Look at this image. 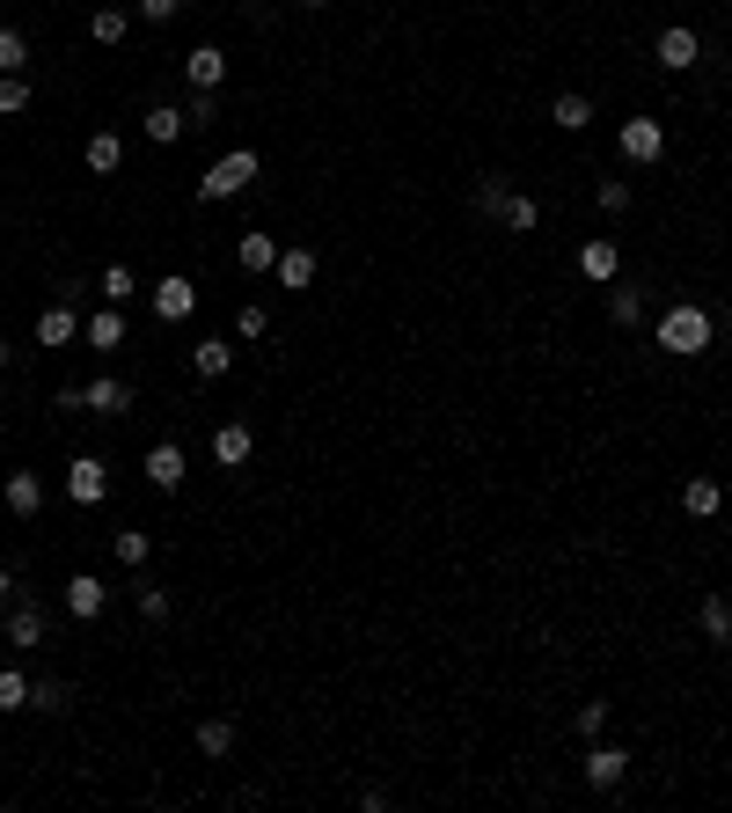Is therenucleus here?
I'll list each match as a JSON object with an SVG mask.
<instances>
[{"instance_id": "1", "label": "nucleus", "mask_w": 732, "mask_h": 813, "mask_svg": "<svg viewBox=\"0 0 732 813\" xmlns=\"http://www.w3.org/2000/svg\"><path fill=\"white\" fill-rule=\"evenodd\" d=\"M711 345H718V316L703 301H666L660 308V353L696 359V353H711Z\"/></svg>"}, {"instance_id": "2", "label": "nucleus", "mask_w": 732, "mask_h": 813, "mask_svg": "<svg viewBox=\"0 0 732 813\" xmlns=\"http://www.w3.org/2000/svg\"><path fill=\"white\" fill-rule=\"evenodd\" d=\"M264 177V161H257V147H227L220 161H212L206 177H198V206H220V198H235V191H249V184Z\"/></svg>"}, {"instance_id": "3", "label": "nucleus", "mask_w": 732, "mask_h": 813, "mask_svg": "<svg viewBox=\"0 0 732 813\" xmlns=\"http://www.w3.org/2000/svg\"><path fill=\"white\" fill-rule=\"evenodd\" d=\"M615 147H623V161H630V169H652V161L666 155V125H660V118H623Z\"/></svg>"}, {"instance_id": "4", "label": "nucleus", "mask_w": 732, "mask_h": 813, "mask_svg": "<svg viewBox=\"0 0 732 813\" xmlns=\"http://www.w3.org/2000/svg\"><path fill=\"white\" fill-rule=\"evenodd\" d=\"M578 777H586L593 792H615V784L630 777V747H615V741H586V762H578Z\"/></svg>"}, {"instance_id": "5", "label": "nucleus", "mask_w": 732, "mask_h": 813, "mask_svg": "<svg viewBox=\"0 0 732 813\" xmlns=\"http://www.w3.org/2000/svg\"><path fill=\"white\" fill-rule=\"evenodd\" d=\"M140 469H147V484H155V492H184V477H191V455H184V440H155Z\"/></svg>"}, {"instance_id": "6", "label": "nucleus", "mask_w": 732, "mask_h": 813, "mask_svg": "<svg viewBox=\"0 0 732 813\" xmlns=\"http://www.w3.org/2000/svg\"><path fill=\"white\" fill-rule=\"evenodd\" d=\"M44 631H52V616H44V608L30 602V594H16V602H8V616H0V637H8V645H44Z\"/></svg>"}, {"instance_id": "7", "label": "nucleus", "mask_w": 732, "mask_h": 813, "mask_svg": "<svg viewBox=\"0 0 732 813\" xmlns=\"http://www.w3.org/2000/svg\"><path fill=\"white\" fill-rule=\"evenodd\" d=\"M67 498H73V506H103V498H110V469H103V455H73V469H67Z\"/></svg>"}, {"instance_id": "8", "label": "nucleus", "mask_w": 732, "mask_h": 813, "mask_svg": "<svg viewBox=\"0 0 732 813\" xmlns=\"http://www.w3.org/2000/svg\"><path fill=\"white\" fill-rule=\"evenodd\" d=\"M578 279H593V286H615V279H623V249H615L609 235L578 242Z\"/></svg>"}, {"instance_id": "9", "label": "nucleus", "mask_w": 732, "mask_h": 813, "mask_svg": "<svg viewBox=\"0 0 732 813\" xmlns=\"http://www.w3.org/2000/svg\"><path fill=\"white\" fill-rule=\"evenodd\" d=\"M81 404L96 418H118V410H132V381L125 374H96V381H81Z\"/></svg>"}, {"instance_id": "10", "label": "nucleus", "mask_w": 732, "mask_h": 813, "mask_svg": "<svg viewBox=\"0 0 732 813\" xmlns=\"http://www.w3.org/2000/svg\"><path fill=\"white\" fill-rule=\"evenodd\" d=\"M696 59H703V37L689 30V22H666V30H660V67L666 73H689Z\"/></svg>"}, {"instance_id": "11", "label": "nucleus", "mask_w": 732, "mask_h": 813, "mask_svg": "<svg viewBox=\"0 0 732 813\" xmlns=\"http://www.w3.org/2000/svg\"><path fill=\"white\" fill-rule=\"evenodd\" d=\"M103 608H110V586L96 579V572H73V579H67V616L73 623H96Z\"/></svg>"}, {"instance_id": "12", "label": "nucleus", "mask_w": 732, "mask_h": 813, "mask_svg": "<svg viewBox=\"0 0 732 813\" xmlns=\"http://www.w3.org/2000/svg\"><path fill=\"white\" fill-rule=\"evenodd\" d=\"M0 498H8V513H16V520H37V513H44V477H37V469H8Z\"/></svg>"}, {"instance_id": "13", "label": "nucleus", "mask_w": 732, "mask_h": 813, "mask_svg": "<svg viewBox=\"0 0 732 813\" xmlns=\"http://www.w3.org/2000/svg\"><path fill=\"white\" fill-rule=\"evenodd\" d=\"M315 265H323V257H315L308 242H286V249H279V265H271V279H279L286 294H308V286H315Z\"/></svg>"}, {"instance_id": "14", "label": "nucleus", "mask_w": 732, "mask_h": 813, "mask_svg": "<svg viewBox=\"0 0 732 813\" xmlns=\"http://www.w3.org/2000/svg\"><path fill=\"white\" fill-rule=\"evenodd\" d=\"M73 337H81V316H73V301H52L44 316H37V345H44V353H67Z\"/></svg>"}, {"instance_id": "15", "label": "nucleus", "mask_w": 732, "mask_h": 813, "mask_svg": "<svg viewBox=\"0 0 732 813\" xmlns=\"http://www.w3.org/2000/svg\"><path fill=\"white\" fill-rule=\"evenodd\" d=\"M601 294H609V323L615 330H637V323H645V286L637 279H615V286H601Z\"/></svg>"}, {"instance_id": "16", "label": "nucleus", "mask_w": 732, "mask_h": 813, "mask_svg": "<svg viewBox=\"0 0 732 813\" xmlns=\"http://www.w3.org/2000/svg\"><path fill=\"white\" fill-rule=\"evenodd\" d=\"M249 447H257L249 418H227L220 433H212V462H220V469H243V462H249Z\"/></svg>"}, {"instance_id": "17", "label": "nucleus", "mask_w": 732, "mask_h": 813, "mask_svg": "<svg viewBox=\"0 0 732 813\" xmlns=\"http://www.w3.org/2000/svg\"><path fill=\"white\" fill-rule=\"evenodd\" d=\"M30 711L67 718V711H73V682H67V674H30Z\"/></svg>"}, {"instance_id": "18", "label": "nucleus", "mask_w": 732, "mask_h": 813, "mask_svg": "<svg viewBox=\"0 0 732 813\" xmlns=\"http://www.w3.org/2000/svg\"><path fill=\"white\" fill-rule=\"evenodd\" d=\"M191 308H198V286L184 279V271H169V279L155 286V316H161V323H184Z\"/></svg>"}, {"instance_id": "19", "label": "nucleus", "mask_w": 732, "mask_h": 813, "mask_svg": "<svg viewBox=\"0 0 732 813\" xmlns=\"http://www.w3.org/2000/svg\"><path fill=\"white\" fill-rule=\"evenodd\" d=\"M681 513H689V520H718V513H725V484L718 477H689L681 484Z\"/></svg>"}, {"instance_id": "20", "label": "nucleus", "mask_w": 732, "mask_h": 813, "mask_svg": "<svg viewBox=\"0 0 732 813\" xmlns=\"http://www.w3.org/2000/svg\"><path fill=\"white\" fill-rule=\"evenodd\" d=\"M184 81H191V89H220V81H227V52H220V44H191Z\"/></svg>"}, {"instance_id": "21", "label": "nucleus", "mask_w": 732, "mask_h": 813, "mask_svg": "<svg viewBox=\"0 0 732 813\" xmlns=\"http://www.w3.org/2000/svg\"><path fill=\"white\" fill-rule=\"evenodd\" d=\"M227 367H235V345H227V337H198L191 345V374L198 381H220Z\"/></svg>"}, {"instance_id": "22", "label": "nucleus", "mask_w": 732, "mask_h": 813, "mask_svg": "<svg viewBox=\"0 0 732 813\" xmlns=\"http://www.w3.org/2000/svg\"><path fill=\"white\" fill-rule=\"evenodd\" d=\"M147 140H155V147H176V140H184V132H191V118H184V103H155V110H147Z\"/></svg>"}, {"instance_id": "23", "label": "nucleus", "mask_w": 732, "mask_h": 813, "mask_svg": "<svg viewBox=\"0 0 732 813\" xmlns=\"http://www.w3.org/2000/svg\"><path fill=\"white\" fill-rule=\"evenodd\" d=\"M235 265H243L249 279H257V271H271V265H279V242H271V235H257V228H249V235H235Z\"/></svg>"}, {"instance_id": "24", "label": "nucleus", "mask_w": 732, "mask_h": 813, "mask_svg": "<svg viewBox=\"0 0 732 813\" xmlns=\"http://www.w3.org/2000/svg\"><path fill=\"white\" fill-rule=\"evenodd\" d=\"M550 125H557V132H586L593 125V96H578V89L550 96Z\"/></svg>"}, {"instance_id": "25", "label": "nucleus", "mask_w": 732, "mask_h": 813, "mask_svg": "<svg viewBox=\"0 0 732 813\" xmlns=\"http://www.w3.org/2000/svg\"><path fill=\"white\" fill-rule=\"evenodd\" d=\"M81 337H88V345H96V353H118V345H125V316H118V308H96V316H88L81 323Z\"/></svg>"}, {"instance_id": "26", "label": "nucleus", "mask_w": 732, "mask_h": 813, "mask_svg": "<svg viewBox=\"0 0 732 813\" xmlns=\"http://www.w3.org/2000/svg\"><path fill=\"white\" fill-rule=\"evenodd\" d=\"M191 741H198V755H206V762H227V755H235V718H198Z\"/></svg>"}, {"instance_id": "27", "label": "nucleus", "mask_w": 732, "mask_h": 813, "mask_svg": "<svg viewBox=\"0 0 732 813\" xmlns=\"http://www.w3.org/2000/svg\"><path fill=\"white\" fill-rule=\"evenodd\" d=\"M696 623H703V637H711V645H732V594H703Z\"/></svg>"}, {"instance_id": "28", "label": "nucleus", "mask_w": 732, "mask_h": 813, "mask_svg": "<svg viewBox=\"0 0 732 813\" xmlns=\"http://www.w3.org/2000/svg\"><path fill=\"white\" fill-rule=\"evenodd\" d=\"M81 161H88V177H118V161H125V140H118V132H96V140L81 147Z\"/></svg>"}, {"instance_id": "29", "label": "nucleus", "mask_w": 732, "mask_h": 813, "mask_svg": "<svg viewBox=\"0 0 732 813\" xmlns=\"http://www.w3.org/2000/svg\"><path fill=\"white\" fill-rule=\"evenodd\" d=\"M110 557H118L125 572H140L147 557H155V535H147V528H118V535H110Z\"/></svg>"}, {"instance_id": "30", "label": "nucleus", "mask_w": 732, "mask_h": 813, "mask_svg": "<svg viewBox=\"0 0 732 813\" xmlns=\"http://www.w3.org/2000/svg\"><path fill=\"white\" fill-rule=\"evenodd\" d=\"M498 228H506V235H535V228H542V206H535L527 191H513L506 212H498Z\"/></svg>"}, {"instance_id": "31", "label": "nucleus", "mask_w": 732, "mask_h": 813, "mask_svg": "<svg viewBox=\"0 0 732 813\" xmlns=\"http://www.w3.org/2000/svg\"><path fill=\"white\" fill-rule=\"evenodd\" d=\"M593 198H601V212H609V220H623V212L637 206V191H630V177H601V184H593Z\"/></svg>"}, {"instance_id": "32", "label": "nucleus", "mask_w": 732, "mask_h": 813, "mask_svg": "<svg viewBox=\"0 0 732 813\" xmlns=\"http://www.w3.org/2000/svg\"><path fill=\"white\" fill-rule=\"evenodd\" d=\"M125 30H132L125 8H96V16H88V37H96V44H125Z\"/></svg>"}, {"instance_id": "33", "label": "nucleus", "mask_w": 732, "mask_h": 813, "mask_svg": "<svg viewBox=\"0 0 732 813\" xmlns=\"http://www.w3.org/2000/svg\"><path fill=\"white\" fill-rule=\"evenodd\" d=\"M235 337H243V345L271 337V308H264V301H243V308H235Z\"/></svg>"}, {"instance_id": "34", "label": "nucleus", "mask_w": 732, "mask_h": 813, "mask_svg": "<svg viewBox=\"0 0 732 813\" xmlns=\"http://www.w3.org/2000/svg\"><path fill=\"white\" fill-rule=\"evenodd\" d=\"M0 711H30V674L0 667Z\"/></svg>"}, {"instance_id": "35", "label": "nucleus", "mask_w": 732, "mask_h": 813, "mask_svg": "<svg viewBox=\"0 0 732 813\" xmlns=\"http://www.w3.org/2000/svg\"><path fill=\"white\" fill-rule=\"evenodd\" d=\"M96 294H103L110 308H125V301H132V294H140V286H132V271H125V265H110L103 279H96Z\"/></svg>"}, {"instance_id": "36", "label": "nucleus", "mask_w": 732, "mask_h": 813, "mask_svg": "<svg viewBox=\"0 0 732 813\" xmlns=\"http://www.w3.org/2000/svg\"><path fill=\"white\" fill-rule=\"evenodd\" d=\"M506 198H513L506 177H484V184H476V212H484V220H498V212H506Z\"/></svg>"}, {"instance_id": "37", "label": "nucleus", "mask_w": 732, "mask_h": 813, "mask_svg": "<svg viewBox=\"0 0 732 813\" xmlns=\"http://www.w3.org/2000/svg\"><path fill=\"white\" fill-rule=\"evenodd\" d=\"M30 110V81L22 73H0V118H22Z\"/></svg>"}, {"instance_id": "38", "label": "nucleus", "mask_w": 732, "mask_h": 813, "mask_svg": "<svg viewBox=\"0 0 732 813\" xmlns=\"http://www.w3.org/2000/svg\"><path fill=\"white\" fill-rule=\"evenodd\" d=\"M184 118H191V132H206V125L220 118V89H191V103H184Z\"/></svg>"}, {"instance_id": "39", "label": "nucleus", "mask_w": 732, "mask_h": 813, "mask_svg": "<svg viewBox=\"0 0 732 813\" xmlns=\"http://www.w3.org/2000/svg\"><path fill=\"white\" fill-rule=\"evenodd\" d=\"M22 67H30V44H22V30L0 22V73H22Z\"/></svg>"}, {"instance_id": "40", "label": "nucleus", "mask_w": 732, "mask_h": 813, "mask_svg": "<svg viewBox=\"0 0 732 813\" xmlns=\"http://www.w3.org/2000/svg\"><path fill=\"white\" fill-rule=\"evenodd\" d=\"M609 711H615V704H578V718H572L578 741H601V733H609Z\"/></svg>"}, {"instance_id": "41", "label": "nucleus", "mask_w": 732, "mask_h": 813, "mask_svg": "<svg viewBox=\"0 0 732 813\" xmlns=\"http://www.w3.org/2000/svg\"><path fill=\"white\" fill-rule=\"evenodd\" d=\"M132 16H140V22H176V16H184V0H132Z\"/></svg>"}, {"instance_id": "42", "label": "nucleus", "mask_w": 732, "mask_h": 813, "mask_svg": "<svg viewBox=\"0 0 732 813\" xmlns=\"http://www.w3.org/2000/svg\"><path fill=\"white\" fill-rule=\"evenodd\" d=\"M140 616L147 623H169V594H161V586H140Z\"/></svg>"}, {"instance_id": "43", "label": "nucleus", "mask_w": 732, "mask_h": 813, "mask_svg": "<svg viewBox=\"0 0 732 813\" xmlns=\"http://www.w3.org/2000/svg\"><path fill=\"white\" fill-rule=\"evenodd\" d=\"M16 594H22V586H16V572H8V565H0V608H8V602H16Z\"/></svg>"}, {"instance_id": "44", "label": "nucleus", "mask_w": 732, "mask_h": 813, "mask_svg": "<svg viewBox=\"0 0 732 813\" xmlns=\"http://www.w3.org/2000/svg\"><path fill=\"white\" fill-rule=\"evenodd\" d=\"M8 353H16V345H8V337H0V367H8Z\"/></svg>"}, {"instance_id": "45", "label": "nucleus", "mask_w": 732, "mask_h": 813, "mask_svg": "<svg viewBox=\"0 0 732 813\" xmlns=\"http://www.w3.org/2000/svg\"><path fill=\"white\" fill-rule=\"evenodd\" d=\"M300 8H330V0H300Z\"/></svg>"}, {"instance_id": "46", "label": "nucleus", "mask_w": 732, "mask_h": 813, "mask_svg": "<svg viewBox=\"0 0 732 813\" xmlns=\"http://www.w3.org/2000/svg\"><path fill=\"white\" fill-rule=\"evenodd\" d=\"M725 594H732V586H725Z\"/></svg>"}]
</instances>
